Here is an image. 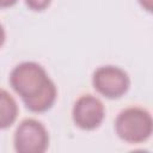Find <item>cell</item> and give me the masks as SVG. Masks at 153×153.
Here are the masks:
<instances>
[{"instance_id": "cell-10", "label": "cell", "mask_w": 153, "mask_h": 153, "mask_svg": "<svg viewBox=\"0 0 153 153\" xmlns=\"http://www.w3.org/2000/svg\"><path fill=\"white\" fill-rule=\"evenodd\" d=\"M5 39H6V32H5V29H4L2 24L0 23V48L4 45Z\"/></svg>"}, {"instance_id": "cell-3", "label": "cell", "mask_w": 153, "mask_h": 153, "mask_svg": "<svg viewBox=\"0 0 153 153\" xmlns=\"http://www.w3.org/2000/svg\"><path fill=\"white\" fill-rule=\"evenodd\" d=\"M13 145L18 153H43L49 147L48 130L39 121L25 118L14 131Z\"/></svg>"}, {"instance_id": "cell-6", "label": "cell", "mask_w": 153, "mask_h": 153, "mask_svg": "<svg viewBox=\"0 0 153 153\" xmlns=\"http://www.w3.org/2000/svg\"><path fill=\"white\" fill-rule=\"evenodd\" d=\"M19 114V108L13 96L4 88H0V130L11 127Z\"/></svg>"}, {"instance_id": "cell-1", "label": "cell", "mask_w": 153, "mask_h": 153, "mask_svg": "<svg viewBox=\"0 0 153 153\" xmlns=\"http://www.w3.org/2000/svg\"><path fill=\"white\" fill-rule=\"evenodd\" d=\"M11 87L32 112L48 111L55 103L57 88L47 71L37 62L24 61L10 73Z\"/></svg>"}, {"instance_id": "cell-5", "label": "cell", "mask_w": 153, "mask_h": 153, "mask_svg": "<svg viewBox=\"0 0 153 153\" xmlns=\"http://www.w3.org/2000/svg\"><path fill=\"white\" fill-rule=\"evenodd\" d=\"M105 108L102 100L92 94L80 96L72 109V118L76 127L84 130L97 129L104 121Z\"/></svg>"}, {"instance_id": "cell-8", "label": "cell", "mask_w": 153, "mask_h": 153, "mask_svg": "<svg viewBox=\"0 0 153 153\" xmlns=\"http://www.w3.org/2000/svg\"><path fill=\"white\" fill-rule=\"evenodd\" d=\"M140 5L148 12H152V8H153V0H139Z\"/></svg>"}, {"instance_id": "cell-2", "label": "cell", "mask_w": 153, "mask_h": 153, "mask_svg": "<svg viewBox=\"0 0 153 153\" xmlns=\"http://www.w3.org/2000/svg\"><path fill=\"white\" fill-rule=\"evenodd\" d=\"M153 130V120L148 110L140 106L123 109L115 120L117 136L128 143H142L147 141Z\"/></svg>"}, {"instance_id": "cell-9", "label": "cell", "mask_w": 153, "mask_h": 153, "mask_svg": "<svg viewBox=\"0 0 153 153\" xmlns=\"http://www.w3.org/2000/svg\"><path fill=\"white\" fill-rule=\"evenodd\" d=\"M18 0H0V8H5V7H11L13 5L17 4Z\"/></svg>"}, {"instance_id": "cell-7", "label": "cell", "mask_w": 153, "mask_h": 153, "mask_svg": "<svg viewBox=\"0 0 153 153\" xmlns=\"http://www.w3.org/2000/svg\"><path fill=\"white\" fill-rule=\"evenodd\" d=\"M51 0H25L26 6L32 11H43L49 7Z\"/></svg>"}, {"instance_id": "cell-4", "label": "cell", "mask_w": 153, "mask_h": 153, "mask_svg": "<svg viewBox=\"0 0 153 153\" xmlns=\"http://www.w3.org/2000/svg\"><path fill=\"white\" fill-rule=\"evenodd\" d=\"M92 85L99 94L115 99L122 97L129 90L130 78L121 67L106 65L98 67L93 72Z\"/></svg>"}]
</instances>
